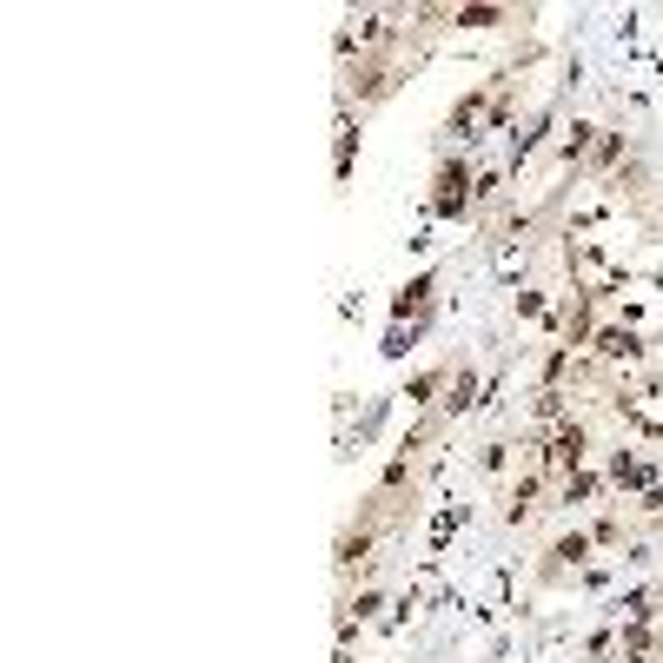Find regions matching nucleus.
Listing matches in <instances>:
<instances>
[{
  "mask_svg": "<svg viewBox=\"0 0 663 663\" xmlns=\"http://www.w3.org/2000/svg\"><path fill=\"white\" fill-rule=\"evenodd\" d=\"M591 551H598V545H591V531H564V538H551V551H545V558H551V571H584V564H591Z\"/></svg>",
  "mask_w": 663,
  "mask_h": 663,
  "instance_id": "obj_1",
  "label": "nucleus"
},
{
  "mask_svg": "<svg viewBox=\"0 0 663 663\" xmlns=\"http://www.w3.org/2000/svg\"><path fill=\"white\" fill-rule=\"evenodd\" d=\"M604 491H611V485H604L591 465L571 472V478H558V505H564V511H571V505H591V498H604Z\"/></svg>",
  "mask_w": 663,
  "mask_h": 663,
  "instance_id": "obj_2",
  "label": "nucleus"
},
{
  "mask_svg": "<svg viewBox=\"0 0 663 663\" xmlns=\"http://www.w3.org/2000/svg\"><path fill=\"white\" fill-rule=\"evenodd\" d=\"M591 545H598V551H624V518H618V511H598Z\"/></svg>",
  "mask_w": 663,
  "mask_h": 663,
  "instance_id": "obj_3",
  "label": "nucleus"
}]
</instances>
